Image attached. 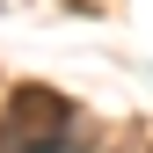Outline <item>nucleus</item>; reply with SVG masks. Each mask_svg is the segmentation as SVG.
<instances>
[{"label":"nucleus","instance_id":"1","mask_svg":"<svg viewBox=\"0 0 153 153\" xmlns=\"http://www.w3.org/2000/svg\"><path fill=\"white\" fill-rule=\"evenodd\" d=\"M73 139V102L44 80H22L0 109V153H59Z\"/></svg>","mask_w":153,"mask_h":153}]
</instances>
